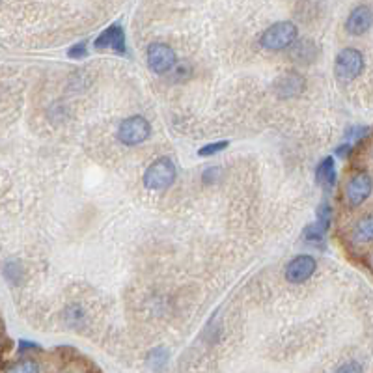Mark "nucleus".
<instances>
[{
    "instance_id": "6",
    "label": "nucleus",
    "mask_w": 373,
    "mask_h": 373,
    "mask_svg": "<svg viewBox=\"0 0 373 373\" xmlns=\"http://www.w3.org/2000/svg\"><path fill=\"white\" fill-rule=\"evenodd\" d=\"M146 60H147V67H150L153 73H157V75H165V73H168V71H172L176 67L177 56L176 51H174L168 43L157 41V43H152V45L147 47Z\"/></svg>"
},
{
    "instance_id": "15",
    "label": "nucleus",
    "mask_w": 373,
    "mask_h": 373,
    "mask_svg": "<svg viewBox=\"0 0 373 373\" xmlns=\"http://www.w3.org/2000/svg\"><path fill=\"white\" fill-rule=\"evenodd\" d=\"M330 222H333V207L328 206V202H321L318 206V211H316V226L321 232L327 233Z\"/></svg>"
},
{
    "instance_id": "19",
    "label": "nucleus",
    "mask_w": 373,
    "mask_h": 373,
    "mask_svg": "<svg viewBox=\"0 0 373 373\" xmlns=\"http://www.w3.org/2000/svg\"><path fill=\"white\" fill-rule=\"evenodd\" d=\"M303 238L306 239L308 243H321L323 238H325V232H321V230L316 226V222H313V224H308V226L304 228Z\"/></svg>"
},
{
    "instance_id": "8",
    "label": "nucleus",
    "mask_w": 373,
    "mask_h": 373,
    "mask_svg": "<svg viewBox=\"0 0 373 373\" xmlns=\"http://www.w3.org/2000/svg\"><path fill=\"white\" fill-rule=\"evenodd\" d=\"M306 88V81H304V77L297 71H288V73H284L274 81L272 84V91L277 94L278 99H295L304 91Z\"/></svg>"
},
{
    "instance_id": "10",
    "label": "nucleus",
    "mask_w": 373,
    "mask_h": 373,
    "mask_svg": "<svg viewBox=\"0 0 373 373\" xmlns=\"http://www.w3.org/2000/svg\"><path fill=\"white\" fill-rule=\"evenodd\" d=\"M94 47L99 49V51L112 49V51L123 55L126 52V32H123L120 25H111L97 35V40L94 41Z\"/></svg>"
},
{
    "instance_id": "21",
    "label": "nucleus",
    "mask_w": 373,
    "mask_h": 373,
    "mask_svg": "<svg viewBox=\"0 0 373 373\" xmlns=\"http://www.w3.org/2000/svg\"><path fill=\"white\" fill-rule=\"evenodd\" d=\"M218 177H221V168H218V167H209V168H206V172H204V174H202L204 183L217 182Z\"/></svg>"
},
{
    "instance_id": "18",
    "label": "nucleus",
    "mask_w": 373,
    "mask_h": 373,
    "mask_svg": "<svg viewBox=\"0 0 373 373\" xmlns=\"http://www.w3.org/2000/svg\"><path fill=\"white\" fill-rule=\"evenodd\" d=\"M8 373H40V366L34 360H23L8 369Z\"/></svg>"
},
{
    "instance_id": "13",
    "label": "nucleus",
    "mask_w": 373,
    "mask_h": 373,
    "mask_svg": "<svg viewBox=\"0 0 373 373\" xmlns=\"http://www.w3.org/2000/svg\"><path fill=\"white\" fill-rule=\"evenodd\" d=\"M316 182L325 191H333L336 185V165H334V157H325L316 168Z\"/></svg>"
},
{
    "instance_id": "22",
    "label": "nucleus",
    "mask_w": 373,
    "mask_h": 373,
    "mask_svg": "<svg viewBox=\"0 0 373 373\" xmlns=\"http://www.w3.org/2000/svg\"><path fill=\"white\" fill-rule=\"evenodd\" d=\"M67 55H69L71 58H82V56H86V43L84 41H81V43H77V45L71 47Z\"/></svg>"
},
{
    "instance_id": "23",
    "label": "nucleus",
    "mask_w": 373,
    "mask_h": 373,
    "mask_svg": "<svg viewBox=\"0 0 373 373\" xmlns=\"http://www.w3.org/2000/svg\"><path fill=\"white\" fill-rule=\"evenodd\" d=\"M351 152H353V144H349V142H343V144H340V146L334 150V153L338 157H342V159L351 155Z\"/></svg>"
},
{
    "instance_id": "17",
    "label": "nucleus",
    "mask_w": 373,
    "mask_h": 373,
    "mask_svg": "<svg viewBox=\"0 0 373 373\" xmlns=\"http://www.w3.org/2000/svg\"><path fill=\"white\" fill-rule=\"evenodd\" d=\"M230 146L226 140H221V142H211V144H206V146H202L200 150H198V155L200 157H211V155H217V153L224 152L226 147Z\"/></svg>"
},
{
    "instance_id": "24",
    "label": "nucleus",
    "mask_w": 373,
    "mask_h": 373,
    "mask_svg": "<svg viewBox=\"0 0 373 373\" xmlns=\"http://www.w3.org/2000/svg\"><path fill=\"white\" fill-rule=\"evenodd\" d=\"M372 260H373V257H372Z\"/></svg>"
},
{
    "instance_id": "9",
    "label": "nucleus",
    "mask_w": 373,
    "mask_h": 373,
    "mask_svg": "<svg viewBox=\"0 0 373 373\" xmlns=\"http://www.w3.org/2000/svg\"><path fill=\"white\" fill-rule=\"evenodd\" d=\"M373 26V10L369 6L360 4L357 6L347 21H345V30L351 35H364Z\"/></svg>"
},
{
    "instance_id": "2",
    "label": "nucleus",
    "mask_w": 373,
    "mask_h": 373,
    "mask_svg": "<svg viewBox=\"0 0 373 373\" xmlns=\"http://www.w3.org/2000/svg\"><path fill=\"white\" fill-rule=\"evenodd\" d=\"M297 26L293 25L291 21H278L263 32L260 43L267 51H284L297 41Z\"/></svg>"
},
{
    "instance_id": "12",
    "label": "nucleus",
    "mask_w": 373,
    "mask_h": 373,
    "mask_svg": "<svg viewBox=\"0 0 373 373\" xmlns=\"http://www.w3.org/2000/svg\"><path fill=\"white\" fill-rule=\"evenodd\" d=\"M289 49H291V58L297 62V64H306V66H310L319 56L318 45H316L312 40L295 41Z\"/></svg>"
},
{
    "instance_id": "1",
    "label": "nucleus",
    "mask_w": 373,
    "mask_h": 373,
    "mask_svg": "<svg viewBox=\"0 0 373 373\" xmlns=\"http://www.w3.org/2000/svg\"><path fill=\"white\" fill-rule=\"evenodd\" d=\"M176 177L177 168L174 165V161L168 159V157H159V159H155L146 168L142 182H144V186L150 189V191H165V189L174 185Z\"/></svg>"
},
{
    "instance_id": "11",
    "label": "nucleus",
    "mask_w": 373,
    "mask_h": 373,
    "mask_svg": "<svg viewBox=\"0 0 373 373\" xmlns=\"http://www.w3.org/2000/svg\"><path fill=\"white\" fill-rule=\"evenodd\" d=\"M351 241L355 245H369L373 243V213L358 217L351 228Z\"/></svg>"
},
{
    "instance_id": "3",
    "label": "nucleus",
    "mask_w": 373,
    "mask_h": 373,
    "mask_svg": "<svg viewBox=\"0 0 373 373\" xmlns=\"http://www.w3.org/2000/svg\"><path fill=\"white\" fill-rule=\"evenodd\" d=\"M366 60L364 55L355 47H345L334 60V75L340 82H351L364 73Z\"/></svg>"
},
{
    "instance_id": "5",
    "label": "nucleus",
    "mask_w": 373,
    "mask_h": 373,
    "mask_svg": "<svg viewBox=\"0 0 373 373\" xmlns=\"http://www.w3.org/2000/svg\"><path fill=\"white\" fill-rule=\"evenodd\" d=\"M373 192V177L369 172L358 170L357 174L349 177L347 185H345V202L351 209H357L362 204L368 202V198Z\"/></svg>"
},
{
    "instance_id": "7",
    "label": "nucleus",
    "mask_w": 373,
    "mask_h": 373,
    "mask_svg": "<svg viewBox=\"0 0 373 373\" xmlns=\"http://www.w3.org/2000/svg\"><path fill=\"white\" fill-rule=\"evenodd\" d=\"M316 269H318L316 257L310 254H299L286 265V280L289 284H303L313 277Z\"/></svg>"
},
{
    "instance_id": "14",
    "label": "nucleus",
    "mask_w": 373,
    "mask_h": 373,
    "mask_svg": "<svg viewBox=\"0 0 373 373\" xmlns=\"http://www.w3.org/2000/svg\"><path fill=\"white\" fill-rule=\"evenodd\" d=\"M168 358H170V355H168V349L162 347V345H159V347L152 349L150 351V355H147L146 362L147 366L153 369V372H162L165 369V366L168 364Z\"/></svg>"
},
{
    "instance_id": "20",
    "label": "nucleus",
    "mask_w": 373,
    "mask_h": 373,
    "mask_svg": "<svg viewBox=\"0 0 373 373\" xmlns=\"http://www.w3.org/2000/svg\"><path fill=\"white\" fill-rule=\"evenodd\" d=\"M334 373H364V368L362 364L357 362V360H349V362L342 364Z\"/></svg>"
},
{
    "instance_id": "4",
    "label": "nucleus",
    "mask_w": 373,
    "mask_h": 373,
    "mask_svg": "<svg viewBox=\"0 0 373 373\" xmlns=\"http://www.w3.org/2000/svg\"><path fill=\"white\" fill-rule=\"evenodd\" d=\"M152 136V123L140 114L129 116L118 127L116 138L123 146H138Z\"/></svg>"
},
{
    "instance_id": "16",
    "label": "nucleus",
    "mask_w": 373,
    "mask_h": 373,
    "mask_svg": "<svg viewBox=\"0 0 373 373\" xmlns=\"http://www.w3.org/2000/svg\"><path fill=\"white\" fill-rule=\"evenodd\" d=\"M369 133V127L366 126H351L345 129V142H349V144H353V142H358L362 140V138H366Z\"/></svg>"
}]
</instances>
